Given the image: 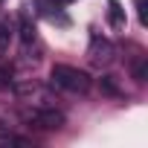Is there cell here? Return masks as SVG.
<instances>
[{
  "mask_svg": "<svg viewBox=\"0 0 148 148\" xmlns=\"http://www.w3.org/2000/svg\"><path fill=\"white\" fill-rule=\"evenodd\" d=\"M49 84L61 93H70V96H84L90 90V76L79 67H70V64H55L49 70Z\"/></svg>",
  "mask_w": 148,
  "mask_h": 148,
  "instance_id": "1",
  "label": "cell"
},
{
  "mask_svg": "<svg viewBox=\"0 0 148 148\" xmlns=\"http://www.w3.org/2000/svg\"><path fill=\"white\" fill-rule=\"evenodd\" d=\"M23 122L32 125V128H38V131H58L67 122V116L61 110H55L52 105H38V108L23 110Z\"/></svg>",
  "mask_w": 148,
  "mask_h": 148,
  "instance_id": "2",
  "label": "cell"
},
{
  "mask_svg": "<svg viewBox=\"0 0 148 148\" xmlns=\"http://www.w3.org/2000/svg\"><path fill=\"white\" fill-rule=\"evenodd\" d=\"M87 58H90L93 67H110V64L116 61V47H113L108 38L93 35V38H90V47H87Z\"/></svg>",
  "mask_w": 148,
  "mask_h": 148,
  "instance_id": "3",
  "label": "cell"
},
{
  "mask_svg": "<svg viewBox=\"0 0 148 148\" xmlns=\"http://www.w3.org/2000/svg\"><path fill=\"white\" fill-rule=\"evenodd\" d=\"M18 32H21L23 55H26V58H41V41H38V29H35V23L29 21V15H23V18H21V26H18Z\"/></svg>",
  "mask_w": 148,
  "mask_h": 148,
  "instance_id": "4",
  "label": "cell"
},
{
  "mask_svg": "<svg viewBox=\"0 0 148 148\" xmlns=\"http://www.w3.org/2000/svg\"><path fill=\"white\" fill-rule=\"evenodd\" d=\"M12 35H15V26H12V21H9V18H0V58L6 55Z\"/></svg>",
  "mask_w": 148,
  "mask_h": 148,
  "instance_id": "5",
  "label": "cell"
},
{
  "mask_svg": "<svg viewBox=\"0 0 148 148\" xmlns=\"http://www.w3.org/2000/svg\"><path fill=\"white\" fill-rule=\"evenodd\" d=\"M108 21L113 29H125V9L116 3V0H110L108 3Z\"/></svg>",
  "mask_w": 148,
  "mask_h": 148,
  "instance_id": "6",
  "label": "cell"
},
{
  "mask_svg": "<svg viewBox=\"0 0 148 148\" xmlns=\"http://www.w3.org/2000/svg\"><path fill=\"white\" fill-rule=\"evenodd\" d=\"M0 145H26V139L15 134H0Z\"/></svg>",
  "mask_w": 148,
  "mask_h": 148,
  "instance_id": "7",
  "label": "cell"
},
{
  "mask_svg": "<svg viewBox=\"0 0 148 148\" xmlns=\"http://www.w3.org/2000/svg\"><path fill=\"white\" fill-rule=\"evenodd\" d=\"M145 9H148V0H136V15H139V23L142 26L148 23V12Z\"/></svg>",
  "mask_w": 148,
  "mask_h": 148,
  "instance_id": "8",
  "label": "cell"
},
{
  "mask_svg": "<svg viewBox=\"0 0 148 148\" xmlns=\"http://www.w3.org/2000/svg\"><path fill=\"white\" fill-rule=\"evenodd\" d=\"M52 3H58V6H67V3H73V0H52Z\"/></svg>",
  "mask_w": 148,
  "mask_h": 148,
  "instance_id": "9",
  "label": "cell"
}]
</instances>
